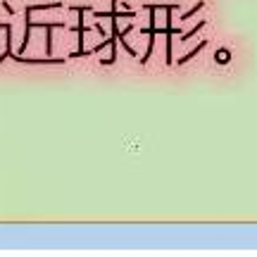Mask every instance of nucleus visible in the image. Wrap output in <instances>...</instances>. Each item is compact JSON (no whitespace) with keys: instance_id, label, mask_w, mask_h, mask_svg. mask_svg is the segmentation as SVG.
<instances>
[{"instance_id":"nucleus-1","label":"nucleus","mask_w":257,"mask_h":257,"mask_svg":"<svg viewBox=\"0 0 257 257\" xmlns=\"http://www.w3.org/2000/svg\"><path fill=\"white\" fill-rule=\"evenodd\" d=\"M217 60H219V64H226V60H229V53H226V50H221L219 55H217Z\"/></svg>"}]
</instances>
